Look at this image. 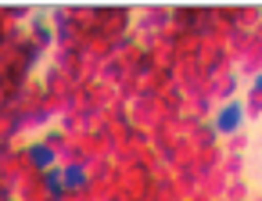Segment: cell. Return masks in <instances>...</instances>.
Wrapping results in <instances>:
<instances>
[{
  "label": "cell",
  "instance_id": "1",
  "mask_svg": "<svg viewBox=\"0 0 262 201\" xmlns=\"http://www.w3.org/2000/svg\"><path fill=\"white\" fill-rule=\"evenodd\" d=\"M241 122H244V104H241V101H230V104L215 115V129H219V133H237Z\"/></svg>",
  "mask_w": 262,
  "mask_h": 201
},
{
  "label": "cell",
  "instance_id": "2",
  "mask_svg": "<svg viewBox=\"0 0 262 201\" xmlns=\"http://www.w3.org/2000/svg\"><path fill=\"white\" fill-rule=\"evenodd\" d=\"M83 183H86V172H83L79 165H69V169L61 172V187H65V190H79Z\"/></svg>",
  "mask_w": 262,
  "mask_h": 201
},
{
  "label": "cell",
  "instance_id": "3",
  "mask_svg": "<svg viewBox=\"0 0 262 201\" xmlns=\"http://www.w3.org/2000/svg\"><path fill=\"white\" fill-rule=\"evenodd\" d=\"M29 158H33L40 169H51V162H54V151H51V147H43V144H36V147L29 151Z\"/></svg>",
  "mask_w": 262,
  "mask_h": 201
},
{
  "label": "cell",
  "instance_id": "4",
  "mask_svg": "<svg viewBox=\"0 0 262 201\" xmlns=\"http://www.w3.org/2000/svg\"><path fill=\"white\" fill-rule=\"evenodd\" d=\"M47 190L58 197V194H65V187H61V172H54V169H47Z\"/></svg>",
  "mask_w": 262,
  "mask_h": 201
},
{
  "label": "cell",
  "instance_id": "5",
  "mask_svg": "<svg viewBox=\"0 0 262 201\" xmlns=\"http://www.w3.org/2000/svg\"><path fill=\"white\" fill-rule=\"evenodd\" d=\"M255 90H258V94H262V72H258V76H255Z\"/></svg>",
  "mask_w": 262,
  "mask_h": 201
}]
</instances>
